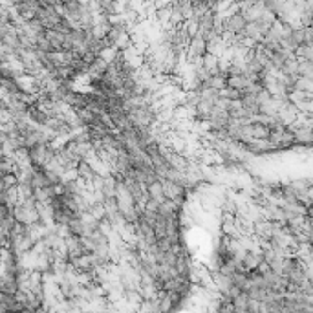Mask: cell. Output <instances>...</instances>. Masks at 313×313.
I'll return each mask as SVG.
<instances>
[{
  "mask_svg": "<svg viewBox=\"0 0 313 313\" xmlns=\"http://www.w3.org/2000/svg\"><path fill=\"white\" fill-rule=\"evenodd\" d=\"M249 20L242 11H233L225 20H223V30L227 35H235V37H246V30Z\"/></svg>",
  "mask_w": 313,
  "mask_h": 313,
  "instance_id": "1",
  "label": "cell"
},
{
  "mask_svg": "<svg viewBox=\"0 0 313 313\" xmlns=\"http://www.w3.org/2000/svg\"><path fill=\"white\" fill-rule=\"evenodd\" d=\"M163 181V190H165V198L167 200H174V202H183L185 198V185L181 181H176V180H169V178H161Z\"/></svg>",
  "mask_w": 313,
  "mask_h": 313,
  "instance_id": "2",
  "label": "cell"
}]
</instances>
